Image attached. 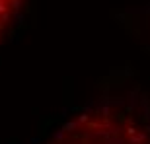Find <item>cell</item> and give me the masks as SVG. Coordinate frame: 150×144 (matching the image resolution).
<instances>
[{
  "label": "cell",
  "instance_id": "6da1fadb",
  "mask_svg": "<svg viewBox=\"0 0 150 144\" xmlns=\"http://www.w3.org/2000/svg\"><path fill=\"white\" fill-rule=\"evenodd\" d=\"M43 144H150V134L129 115L100 107L76 115Z\"/></svg>",
  "mask_w": 150,
  "mask_h": 144
},
{
  "label": "cell",
  "instance_id": "7a4b0ae2",
  "mask_svg": "<svg viewBox=\"0 0 150 144\" xmlns=\"http://www.w3.org/2000/svg\"><path fill=\"white\" fill-rule=\"evenodd\" d=\"M23 0H0V41L8 33L14 18L18 16V12L22 8Z\"/></svg>",
  "mask_w": 150,
  "mask_h": 144
}]
</instances>
